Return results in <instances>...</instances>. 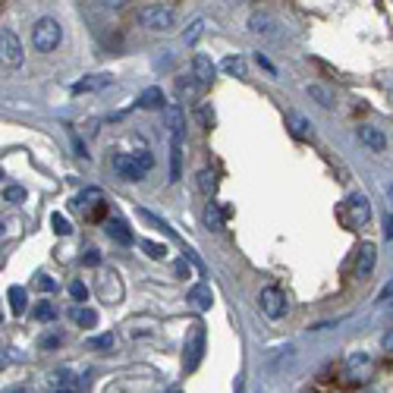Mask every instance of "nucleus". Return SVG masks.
<instances>
[{
    "mask_svg": "<svg viewBox=\"0 0 393 393\" xmlns=\"http://www.w3.org/2000/svg\"><path fill=\"white\" fill-rule=\"evenodd\" d=\"M35 318L38 321H54L57 318V308H54L51 302H41V305H35Z\"/></svg>",
    "mask_w": 393,
    "mask_h": 393,
    "instance_id": "obj_30",
    "label": "nucleus"
},
{
    "mask_svg": "<svg viewBox=\"0 0 393 393\" xmlns=\"http://www.w3.org/2000/svg\"><path fill=\"white\" fill-rule=\"evenodd\" d=\"M139 23L151 32H173L177 29V13L173 7H164V3H151L139 13Z\"/></svg>",
    "mask_w": 393,
    "mask_h": 393,
    "instance_id": "obj_4",
    "label": "nucleus"
},
{
    "mask_svg": "<svg viewBox=\"0 0 393 393\" xmlns=\"http://www.w3.org/2000/svg\"><path fill=\"white\" fill-rule=\"evenodd\" d=\"M337 217H340V223L346 227V230H359V227H365V223L371 221V201L365 199L362 192L349 195L346 201H340Z\"/></svg>",
    "mask_w": 393,
    "mask_h": 393,
    "instance_id": "obj_1",
    "label": "nucleus"
},
{
    "mask_svg": "<svg viewBox=\"0 0 393 393\" xmlns=\"http://www.w3.org/2000/svg\"><path fill=\"white\" fill-rule=\"evenodd\" d=\"M205 227L208 230H223V211L217 208V201H208V208H205Z\"/></svg>",
    "mask_w": 393,
    "mask_h": 393,
    "instance_id": "obj_20",
    "label": "nucleus"
},
{
    "mask_svg": "<svg viewBox=\"0 0 393 393\" xmlns=\"http://www.w3.org/2000/svg\"><path fill=\"white\" fill-rule=\"evenodd\" d=\"M69 139H73V148H76V155L79 157H89V151H85V145H82V139L76 135V129H69Z\"/></svg>",
    "mask_w": 393,
    "mask_h": 393,
    "instance_id": "obj_35",
    "label": "nucleus"
},
{
    "mask_svg": "<svg viewBox=\"0 0 393 393\" xmlns=\"http://www.w3.org/2000/svg\"><path fill=\"white\" fill-rule=\"evenodd\" d=\"M111 164H113V170H117V177L139 183V179L155 167V157H151L148 151H139V155H113Z\"/></svg>",
    "mask_w": 393,
    "mask_h": 393,
    "instance_id": "obj_2",
    "label": "nucleus"
},
{
    "mask_svg": "<svg viewBox=\"0 0 393 393\" xmlns=\"http://www.w3.org/2000/svg\"><path fill=\"white\" fill-rule=\"evenodd\" d=\"M223 73H227V76H239V79H243V76H245V60L243 57H227V60H223Z\"/></svg>",
    "mask_w": 393,
    "mask_h": 393,
    "instance_id": "obj_24",
    "label": "nucleus"
},
{
    "mask_svg": "<svg viewBox=\"0 0 393 393\" xmlns=\"http://www.w3.org/2000/svg\"><path fill=\"white\" fill-rule=\"evenodd\" d=\"M38 289H45V293H54V289H57V283H54L51 277L41 274V277H38Z\"/></svg>",
    "mask_w": 393,
    "mask_h": 393,
    "instance_id": "obj_37",
    "label": "nucleus"
},
{
    "mask_svg": "<svg viewBox=\"0 0 393 393\" xmlns=\"http://www.w3.org/2000/svg\"><path fill=\"white\" fill-rule=\"evenodd\" d=\"M374 261H378V249L371 243H362L356 249V277H368L374 271Z\"/></svg>",
    "mask_w": 393,
    "mask_h": 393,
    "instance_id": "obj_10",
    "label": "nucleus"
},
{
    "mask_svg": "<svg viewBox=\"0 0 393 393\" xmlns=\"http://www.w3.org/2000/svg\"><path fill=\"white\" fill-rule=\"evenodd\" d=\"M164 120H167V129H170V135H183V111H179L177 104H164Z\"/></svg>",
    "mask_w": 393,
    "mask_h": 393,
    "instance_id": "obj_17",
    "label": "nucleus"
},
{
    "mask_svg": "<svg viewBox=\"0 0 393 393\" xmlns=\"http://www.w3.org/2000/svg\"><path fill=\"white\" fill-rule=\"evenodd\" d=\"M142 249H145L151 258H164V255H167V245H164V243H155V239H142Z\"/></svg>",
    "mask_w": 393,
    "mask_h": 393,
    "instance_id": "obj_27",
    "label": "nucleus"
},
{
    "mask_svg": "<svg viewBox=\"0 0 393 393\" xmlns=\"http://www.w3.org/2000/svg\"><path fill=\"white\" fill-rule=\"evenodd\" d=\"M249 32L261 35V38H277L280 35V23H277L271 13H255L252 19H249Z\"/></svg>",
    "mask_w": 393,
    "mask_h": 393,
    "instance_id": "obj_9",
    "label": "nucleus"
},
{
    "mask_svg": "<svg viewBox=\"0 0 393 393\" xmlns=\"http://www.w3.org/2000/svg\"><path fill=\"white\" fill-rule=\"evenodd\" d=\"M189 302H192L195 308H201V312H208L211 305H214V293H211L208 283H195V287L189 289Z\"/></svg>",
    "mask_w": 393,
    "mask_h": 393,
    "instance_id": "obj_16",
    "label": "nucleus"
},
{
    "mask_svg": "<svg viewBox=\"0 0 393 393\" xmlns=\"http://www.w3.org/2000/svg\"><path fill=\"white\" fill-rule=\"evenodd\" d=\"M104 230H107V236H111L117 245H133V230L126 227L123 217H111V221L104 223Z\"/></svg>",
    "mask_w": 393,
    "mask_h": 393,
    "instance_id": "obj_11",
    "label": "nucleus"
},
{
    "mask_svg": "<svg viewBox=\"0 0 393 393\" xmlns=\"http://www.w3.org/2000/svg\"><path fill=\"white\" fill-rule=\"evenodd\" d=\"M0 236H3V223H0Z\"/></svg>",
    "mask_w": 393,
    "mask_h": 393,
    "instance_id": "obj_42",
    "label": "nucleus"
},
{
    "mask_svg": "<svg viewBox=\"0 0 393 393\" xmlns=\"http://www.w3.org/2000/svg\"><path fill=\"white\" fill-rule=\"evenodd\" d=\"M10 393H32V390H29V387H13Z\"/></svg>",
    "mask_w": 393,
    "mask_h": 393,
    "instance_id": "obj_41",
    "label": "nucleus"
},
{
    "mask_svg": "<svg viewBox=\"0 0 393 393\" xmlns=\"http://www.w3.org/2000/svg\"><path fill=\"white\" fill-rule=\"evenodd\" d=\"M60 38H63V29H60V23L51 19V16H45V19H38V23L32 25V45L41 54H51L54 47H60Z\"/></svg>",
    "mask_w": 393,
    "mask_h": 393,
    "instance_id": "obj_3",
    "label": "nucleus"
},
{
    "mask_svg": "<svg viewBox=\"0 0 393 393\" xmlns=\"http://www.w3.org/2000/svg\"><path fill=\"white\" fill-rule=\"evenodd\" d=\"M287 126H289V133L296 135V139H305V135H308V129H312V126H308V120H305L299 111H289L287 113Z\"/></svg>",
    "mask_w": 393,
    "mask_h": 393,
    "instance_id": "obj_18",
    "label": "nucleus"
},
{
    "mask_svg": "<svg viewBox=\"0 0 393 393\" xmlns=\"http://www.w3.org/2000/svg\"><path fill=\"white\" fill-rule=\"evenodd\" d=\"M359 139L368 151H387V135L378 126H359Z\"/></svg>",
    "mask_w": 393,
    "mask_h": 393,
    "instance_id": "obj_13",
    "label": "nucleus"
},
{
    "mask_svg": "<svg viewBox=\"0 0 393 393\" xmlns=\"http://www.w3.org/2000/svg\"><path fill=\"white\" fill-rule=\"evenodd\" d=\"M51 227H54V233H60V236H69V233H73V223L60 214V211L57 214H51Z\"/></svg>",
    "mask_w": 393,
    "mask_h": 393,
    "instance_id": "obj_26",
    "label": "nucleus"
},
{
    "mask_svg": "<svg viewBox=\"0 0 393 393\" xmlns=\"http://www.w3.org/2000/svg\"><path fill=\"white\" fill-rule=\"evenodd\" d=\"M91 346H95V349H111V346H113V334L95 337V340H91Z\"/></svg>",
    "mask_w": 393,
    "mask_h": 393,
    "instance_id": "obj_34",
    "label": "nucleus"
},
{
    "mask_svg": "<svg viewBox=\"0 0 393 393\" xmlns=\"http://www.w3.org/2000/svg\"><path fill=\"white\" fill-rule=\"evenodd\" d=\"M73 321L82 327H95L98 324V315L91 308H73Z\"/></svg>",
    "mask_w": 393,
    "mask_h": 393,
    "instance_id": "obj_25",
    "label": "nucleus"
},
{
    "mask_svg": "<svg viewBox=\"0 0 393 393\" xmlns=\"http://www.w3.org/2000/svg\"><path fill=\"white\" fill-rule=\"evenodd\" d=\"M384 236H387V243L393 239V214L387 211V217H384Z\"/></svg>",
    "mask_w": 393,
    "mask_h": 393,
    "instance_id": "obj_39",
    "label": "nucleus"
},
{
    "mask_svg": "<svg viewBox=\"0 0 393 393\" xmlns=\"http://www.w3.org/2000/svg\"><path fill=\"white\" fill-rule=\"evenodd\" d=\"M201 32H205V19H195V23L189 25V29H186L183 41H186V45H195V41H199V35H201Z\"/></svg>",
    "mask_w": 393,
    "mask_h": 393,
    "instance_id": "obj_28",
    "label": "nucleus"
},
{
    "mask_svg": "<svg viewBox=\"0 0 393 393\" xmlns=\"http://www.w3.org/2000/svg\"><path fill=\"white\" fill-rule=\"evenodd\" d=\"M3 199L13 201V205H19V201H25V189L13 183V186H7V189H3Z\"/></svg>",
    "mask_w": 393,
    "mask_h": 393,
    "instance_id": "obj_29",
    "label": "nucleus"
},
{
    "mask_svg": "<svg viewBox=\"0 0 393 393\" xmlns=\"http://www.w3.org/2000/svg\"><path fill=\"white\" fill-rule=\"evenodd\" d=\"M111 85V76L107 73H95V76H85L73 85V95H89V91H101Z\"/></svg>",
    "mask_w": 393,
    "mask_h": 393,
    "instance_id": "obj_12",
    "label": "nucleus"
},
{
    "mask_svg": "<svg viewBox=\"0 0 393 393\" xmlns=\"http://www.w3.org/2000/svg\"><path fill=\"white\" fill-rule=\"evenodd\" d=\"M305 91H308V98H315L321 107H334V95H330V89H324V85H318V82H312Z\"/></svg>",
    "mask_w": 393,
    "mask_h": 393,
    "instance_id": "obj_21",
    "label": "nucleus"
},
{
    "mask_svg": "<svg viewBox=\"0 0 393 393\" xmlns=\"http://www.w3.org/2000/svg\"><path fill=\"white\" fill-rule=\"evenodd\" d=\"M69 296H73L76 302H85V299H89V289H85V283H82V280L69 283Z\"/></svg>",
    "mask_w": 393,
    "mask_h": 393,
    "instance_id": "obj_31",
    "label": "nucleus"
},
{
    "mask_svg": "<svg viewBox=\"0 0 393 393\" xmlns=\"http://www.w3.org/2000/svg\"><path fill=\"white\" fill-rule=\"evenodd\" d=\"M0 63H7L10 69L23 67V41L13 29H0Z\"/></svg>",
    "mask_w": 393,
    "mask_h": 393,
    "instance_id": "obj_7",
    "label": "nucleus"
},
{
    "mask_svg": "<svg viewBox=\"0 0 393 393\" xmlns=\"http://www.w3.org/2000/svg\"><path fill=\"white\" fill-rule=\"evenodd\" d=\"M183 177V135H170V183Z\"/></svg>",
    "mask_w": 393,
    "mask_h": 393,
    "instance_id": "obj_15",
    "label": "nucleus"
},
{
    "mask_svg": "<svg viewBox=\"0 0 393 393\" xmlns=\"http://www.w3.org/2000/svg\"><path fill=\"white\" fill-rule=\"evenodd\" d=\"M0 365H3V362H0Z\"/></svg>",
    "mask_w": 393,
    "mask_h": 393,
    "instance_id": "obj_44",
    "label": "nucleus"
},
{
    "mask_svg": "<svg viewBox=\"0 0 393 393\" xmlns=\"http://www.w3.org/2000/svg\"><path fill=\"white\" fill-rule=\"evenodd\" d=\"M135 104H139L142 111H164L167 101H164V91L157 89V85H151V89H145L139 98H135Z\"/></svg>",
    "mask_w": 393,
    "mask_h": 393,
    "instance_id": "obj_14",
    "label": "nucleus"
},
{
    "mask_svg": "<svg viewBox=\"0 0 393 393\" xmlns=\"http://www.w3.org/2000/svg\"><path fill=\"white\" fill-rule=\"evenodd\" d=\"M255 60H258V67H265V69H267V73H271V76L277 73V69H274V63H271V60H267V57H265V54H261V51L255 54Z\"/></svg>",
    "mask_w": 393,
    "mask_h": 393,
    "instance_id": "obj_38",
    "label": "nucleus"
},
{
    "mask_svg": "<svg viewBox=\"0 0 393 393\" xmlns=\"http://www.w3.org/2000/svg\"><path fill=\"white\" fill-rule=\"evenodd\" d=\"M54 393H79V387H76V381L69 378V381H63V384H57V390Z\"/></svg>",
    "mask_w": 393,
    "mask_h": 393,
    "instance_id": "obj_36",
    "label": "nucleus"
},
{
    "mask_svg": "<svg viewBox=\"0 0 393 393\" xmlns=\"http://www.w3.org/2000/svg\"><path fill=\"white\" fill-rule=\"evenodd\" d=\"M170 393H179V390H170Z\"/></svg>",
    "mask_w": 393,
    "mask_h": 393,
    "instance_id": "obj_43",
    "label": "nucleus"
},
{
    "mask_svg": "<svg viewBox=\"0 0 393 393\" xmlns=\"http://www.w3.org/2000/svg\"><path fill=\"white\" fill-rule=\"evenodd\" d=\"M214 76H217L214 60H211L208 54H195V60H192V79L199 82L201 89H205V85H211V82H214Z\"/></svg>",
    "mask_w": 393,
    "mask_h": 393,
    "instance_id": "obj_8",
    "label": "nucleus"
},
{
    "mask_svg": "<svg viewBox=\"0 0 393 393\" xmlns=\"http://www.w3.org/2000/svg\"><path fill=\"white\" fill-rule=\"evenodd\" d=\"M107 10H123V7H129V0H101Z\"/></svg>",
    "mask_w": 393,
    "mask_h": 393,
    "instance_id": "obj_40",
    "label": "nucleus"
},
{
    "mask_svg": "<svg viewBox=\"0 0 393 393\" xmlns=\"http://www.w3.org/2000/svg\"><path fill=\"white\" fill-rule=\"evenodd\" d=\"M10 308H13V315H23L25 312V302H29V296H25L23 287H10Z\"/></svg>",
    "mask_w": 393,
    "mask_h": 393,
    "instance_id": "obj_22",
    "label": "nucleus"
},
{
    "mask_svg": "<svg viewBox=\"0 0 393 393\" xmlns=\"http://www.w3.org/2000/svg\"><path fill=\"white\" fill-rule=\"evenodd\" d=\"M82 265H89V267H98V265H101V252H98V249H89V252L82 255Z\"/></svg>",
    "mask_w": 393,
    "mask_h": 393,
    "instance_id": "obj_33",
    "label": "nucleus"
},
{
    "mask_svg": "<svg viewBox=\"0 0 393 393\" xmlns=\"http://www.w3.org/2000/svg\"><path fill=\"white\" fill-rule=\"evenodd\" d=\"M201 356H205V324L195 321L186 334V352H183V365L186 371H195L201 365Z\"/></svg>",
    "mask_w": 393,
    "mask_h": 393,
    "instance_id": "obj_5",
    "label": "nucleus"
},
{
    "mask_svg": "<svg viewBox=\"0 0 393 393\" xmlns=\"http://www.w3.org/2000/svg\"><path fill=\"white\" fill-rule=\"evenodd\" d=\"M60 343H63V337L60 334H45L41 337V349H57Z\"/></svg>",
    "mask_w": 393,
    "mask_h": 393,
    "instance_id": "obj_32",
    "label": "nucleus"
},
{
    "mask_svg": "<svg viewBox=\"0 0 393 393\" xmlns=\"http://www.w3.org/2000/svg\"><path fill=\"white\" fill-rule=\"evenodd\" d=\"M258 305H261V312H265L271 321L283 318L287 308H289L287 293H283L280 287H265V289H261V293H258Z\"/></svg>",
    "mask_w": 393,
    "mask_h": 393,
    "instance_id": "obj_6",
    "label": "nucleus"
},
{
    "mask_svg": "<svg viewBox=\"0 0 393 393\" xmlns=\"http://www.w3.org/2000/svg\"><path fill=\"white\" fill-rule=\"evenodd\" d=\"M368 365H371V356H368V352H349V356H346V374L352 378L356 371L368 368Z\"/></svg>",
    "mask_w": 393,
    "mask_h": 393,
    "instance_id": "obj_19",
    "label": "nucleus"
},
{
    "mask_svg": "<svg viewBox=\"0 0 393 393\" xmlns=\"http://www.w3.org/2000/svg\"><path fill=\"white\" fill-rule=\"evenodd\" d=\"M199 189H201L205 195H214V189H217V173L208 170V167H205V170H199Z\"/></svg>",
    "mask_w": 393,
    "mask_h": 393,
    "instance_id": "obj_23",
    "label": "nucleus"
}]
</instances>
